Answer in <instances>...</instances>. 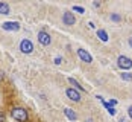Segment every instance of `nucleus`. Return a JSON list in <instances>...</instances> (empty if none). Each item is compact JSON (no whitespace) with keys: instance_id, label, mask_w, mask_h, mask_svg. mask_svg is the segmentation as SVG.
Masks as SVG:
<instances>
[{"instance_id":"nucleus-19","label":"nucleus","mask_w":132,"mask_h":122,"mask_svg":"<svg viewBox=\"0 0 132 122\" xmlns=\"http://www.w3.org/2000/svg\"><path fill=\"white\" fill-rule=\"evenodd\" d=\"M128 114H129V118L132 119V105L129 107V109H128Z\"/></svg>"},{"instance_id":"nucleus-9","label":"nucleus","mask_w":132,"mask_h":122,"mask_svg":"<svg viewBox=\"0 0 132 122\" xmlns=\"http://www.w3.org/2000/svg\"><path fill=\"white\" fill-rule=\"evenodd\" d=\"M9 12H11L9 5H8L6 2H0V14H2V15H8Z\"/></svg>"},{"instance_id":"nucleus-16","label":"nucleus","mask_w":132,"mask_h":122,"mask_svg":"<svg viewBox=\"0 0 132 122\" xmlns=\"http://www.w3.org/2000/svg\"><path fill=\"white\" fill-rule=\"evenodd\" d=\"M106 110L109 111V114H111V116H114V114H116V110L112 109V107H108V109H106Z\"/></svg>"},{"instance_id":"nucleus-2","label":"nucleus","mask_w":132,"mask_h":122,"mask_svg":"<svg viewBox=\"0 0 132 122\" xmlns=\"http://www.w3.org/2000/svg\"><path fill=\"white\" fill-rule=\"evenodd\" d=\"M117 64L123 70H129V69H132V60L128 58V56H125V55H120L119 58H117Z\"/></svg>"},{"instance_id":"nucleus-5","label":"nucleus","mask_w":132,"mask_h":122,"mask_svg":"<svg viewBox=\"0 0 132 122\" xmlns=\"http://www.w3.org/2000/svg\"><path fill=\"white\" fill-rule=\"evenodd\" d=\"M65 95L68 96V99H71L73 102H79V101H80V93L76 90V89L68 87V89L65 90Z\"/></svg>"},{"instance_id":"nucleus-3","label":"nucleus","mask_w":132,"mask_h":122,"mask_svg":"<svg viewBox=\"0 0 132 122\" xmlns=\"http://www.w3.org/2000/svg\"><path fill=\"white\" fill-rule=\"evenodd\" d=\"M20 51H21L23 54H32V51H34L32 41L27 40V38H23V40L20 41Z\"/></svg>"},{"instance_id":"nucleus-18","label":"nucleus","mask_w":132,"mask_h":122,"mask_svg":"<svg viewBox=\"0 0 132 122\" xmlns=\"http://www.w3.org/2000/svg\"><path fill=\"white\" fill-rule=\"evenodd\" d=\"M61 61H62L61 56H56V58H55V64H61Z\"/></svg>"},{"instance_id":"nucleus-15","label":"nucleus","mask_w":132,"mask_h":122,"mask_svg":"<svg viewBox=\"0 0 132 122\" xmlns=\"http://www.w3.org/2000/svg\"><path fill=\"white\" fill-rule=\"evenodd\" d=\"M111 20H114V21H120V15L119 14H111Z\"/></svg>"},{"instance_id":"nucleus-4","label":"nucleus","mask_w":132,"mask_h":122,"mask_svg":"<svg viewBox=\"0 0 132 122\" xmlns=\"http://www.w3.org/2000/svg\"><path fill=\"white\" fill-rule=\"evenodd\" d=\"M62 23L65 25V26H73L75 23H76V18H75V14L73 12H64L62 14Z\"/></svg>"},{"instance_id":"nucleus-12","label":"nucleus","mask_w":132,"mask_h":122,"mask_svg":"<svg viewBox=\"0 0 132 122\" xmlns=\"http://www.w3.org/2000/svg\"><path fill=\"white\" fill-rule=\"evenodd\" d=\"M68 81H70V84H71V85H73V87H75V89H76L78 92H82V90H84V87H82L79 82L75 80V78H71V76H70V78H68Z\"/></svg>"},{"instance_id":"nucleus-13","label":"nucleus","mask_w":132,"mask_h":122,"mask_svg":"<svg viewBox=\"0 0 132 122\" xmlns=\"http://www.w3.org/2000/svg\"><path fill=\"white\" fill-rule=\"evenodd\" d=\"M120 76H121V80H125V81H132V75L131 73H126V72H125V73H121Z\"/></svg>"},{"instance_id":"nucleus-11","label":"nucleus","mask_w":132,"mask_h":122,"mask_svg":"<svg viewBox=\"0 0 132 122\" xmlns=\"http://www.w3.org/2000/svg\"><path fill=\"white\" fill-rule=\"evenodd\" d=\"M96 34H97V37H99L100 40H102V41H105V43H106L108 40H109V37H108V34H106V31H103V29H99V31H97Z\"/></svg>"},{"instance_id":"nucleus-22","label":"nucleus","mask_w":132,"mask_h":122,"mask_svg":"<svg viewBox=\"0 0 132 122\" xmlns=\"http://www.w3.org/2000/svg\"><path fill=\"white\" fill-rule=\"evenodd\" d=\"M119 122H126V121H125V119H123V118H121V119H120V121Z\"/></svg>"},{"instance_id":"nucleus-7","label":"nucleus","mask_w":132,"mask_h":122,"mask_svg":"<svg viewBox=\"0 0 132 122\" xmlns=\"http://www.w3.org/2000/svg\"><path fill=\"white\" fill-rule=\"evenodd\" d=\"M78 56H79L84 63H93V56L88 54V51H85V49H82V47L78 49Z\"/></svg>"},{"instance_id":"nucleus-20","label":"nucleus","mask_w":132,"mask_h":122,"mask_svg":"<svg viewBox=\"0 0 132 122\" xmlns=\"http://www.w3.org/2000/svg\"><path fill=\"white\" fill-rule=\"evenodd\" d=\"M109 104H111V105H116V104H117V101H116V99H111V101H109Z\"/></svg>"},{"instance_id":"nucleus-1","label":"nucleus","mask_w":132,"mask_h":122,"mask_svg":"<svg viewBox=\"0 0 132 122\" xmlns=\"http://www.w3.org/2000/svg\"><path fill=\"white\" fill-rule=\"evenodd\" d=\"M11 116L18 122H26L27 119H29L27 111L23 109V107H14V109L11 110Z\"/></svg>"},{"instance_id":"nucleus-14","label":"nucleus","mask_w":132,"mask_h":122,"mask_svg":"<svg viewBox=\"0 0 132 122\" xmlns=\"http://www.w3.org/2000/svg\"><path fill=\"white\" fill-rule=\"evenodd\" d=\"M73 11H76V12H80V14L85 12V9H84L82 6H73Z\"/></svg>"},{"instance_id":"nucleus-6","label":"nucleus","mask_w":132,"mask_h":122,"mask_svg":"<svg viewBox=\"0 0 132 122\" xmlns=\"http://www.w3.org/2000/svg\"><path fill=\"white\" fill-rule=\"evenodd\" d=\"M38 41H40V44H43V46H49L52 43V38H50V35L46 31H41V32H38Z\"/></svg>"},{"instance_id":"nucleus-17","label":"nucleus","mask_w":132,"mask_h":122,"mask_svg":"<svg viewBox=\"0 0 132 122\" xmlns=\"http://www.w3.org/2000/svg\"><path fill=\"white\" fill-rule=\"evenodd\" d=\"M0 122H6V116H5L2 111H0Z\"/></svg>"},{"instance_id":"nucleus-10","label":"nucleus","mask_w":132,"mask_h":122,"mask_svg":"<svg viewBox=\"0 0 132 122\" xmlns=\"http://www.w3.org/2000/svg\"><path fill=\"white\" fill-rule=\"evenodd\" d=\"M64 113H65V116L70 119V121H76L78 119V116H76V113H75V110L71 109H65L64 110Z\"/></svg>"},{"instance_id":"nucleus-8","label":"nucleus","mask_w":132,"mask_h":122,"mask_svg":"<svg viewBox=\"0 0 132 122\" xmlns=\"http://www.w3.org/2000/svg\"><path fill=\"white\" fill-rule=\"evenodd\" d=\"M2 27L5 29V31H18L20 29V23L18 21H5Z\"/></svg>"},{"instance_id":"nucleus-21","label":"nucleus","mask_w":132,"mask_h":122,"mask_svg":"<svg viewBox=\"0 0 132 122\" xmlns=\"http://www.w3.org/2000/svg\"><path fill=\"white\" fill-rule=\"evenodd\" d=\"M129 46H131V47H132V37H131V38H129Z\"/></svg>"}]
</instances>
